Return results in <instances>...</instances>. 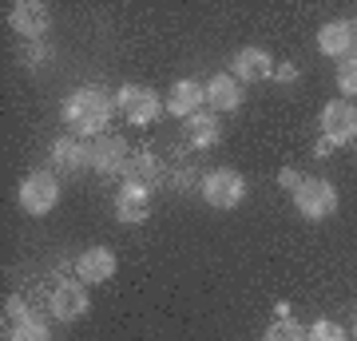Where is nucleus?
I'll return each mask as SVG.
<instances>
[{
  "label": "nucleus",
  "mask_w": 357,
  "mask_h": 341,
  "mask_svg": "<svg viewBox=\"0 0 357 341\" xmlns=\"http://www.w3.org/2000/svg\"><path fill=\"white\" fill-rule=\"evenodd\" d=\"M112 107L115 103L107 100L100 88H79V91H72V96L64 100V119H68V127H72L76 135L91 139V135H100L103 127H107Z\"/></svg>",
  "instance_id": "f257e3e1"
},
{
  "label": "nucleus",
  "mask_w": 357,
  "mask_h": 341,
  "mask_svg": "<svg viewBox=\"0 0 357 341\" xmlns=\"http://www.w3.org/2000/svg\"><path fill=\"white\" fill-rule=\"evenodd\" d=\"M203 199L218 211H234L246 199V179L238 171H230V167H215V171L203 175Z\"/></svg>",
  "instance_id": "f03ea898"
},
{
  "label": "nucleus",
  "mask_w": 357,
  "mask_h": 341,
  "mask_svg": "<svg viewBox=\"0 0 357 341\" xmlns=\"http://www.w3.org/2000/svg\"><path fill=\"white\" fill-rule=\"evenodd\" d=\"M294 202L310 222H321L337 211V190H333L330 179H302V187L294 190Z\"/></svg>",
  "instance_id": "7ed1b4c3"
},
{
  "label": "nucleus",
  "mask_w": 357,
  "mask_h": 341,
  "mask_svg": "<svg viewBox=\"0 0 357 341\" xmlns=\"http://www.w3.org/2000/svg\"><path fill=\"white\" fill-rule=\"evenodd\" d=\"M60 202V183H56V175L52 171H32V175H24V183H20V206H24V215H48L52 206Z\"/></svg>",
  "instance_id": "20e7f679"
},
{
  "label": "nucleus",
  "mask_w": 357,
  "mask_h": 341,
  "mask_svg": "<svg viewBox=\"0 0 357 341\" xmlns=\"http://www.w3.org/2000/svg\"><path fill=\"white\" fill-rule=\"evenodd\" d=\"M115 107L123 112V119H131V123L143 127V123H151V119H159L163 100H159L151 88H143V84H123L119 96H115Z\"/></svg>",
  "instance_id": "39448f33"
},
{
  "label": "nucleus",
  "mask_w": 357,
  "mask_h": 341,
  "mask_svg": "<svg viewBox=\"0 0 357 341\" xmlns=\"http://www.w3.org/2000/svg\"><path fill=\"white\" fill-rule=\"evenodd\" d=\"M321 139H330L333 147L357 139V107L349 100H330L321 107Z\"/></svg>",
  "instance_id": "423d86ee"
},
{
  "label": "nucleus",
  "mask_w": 357,
  "mask_h": 341,
  "mask_svg": "<svg viewBox=\"0 0 357 341\" xmlns=\"http://www.w3.org/2000/svg\"><path fill=\"white\" fill-rule=\"evenodd\" d=\"M128 159H131V151L119 135H103V139L88 143V167H96L100 175H123Z\"/></svg>",
  "instance_id": "0eeeda50"
},
{
  "label": "nucleus",
  "mask_w": 357,
  "mask_h": 341,
  "mask_svg": "<svg viewBox=\"0 0 357 341\" xmlns=\"http://www.w3.org/2000/svg\"><path fill=\"white\" fill-rule=\"evenodd\" d=\"M115 270H119V262H115V254L107 246H91L76 258V278L84 286H103L107 278H115Z\"/></svg>",
  "instance_id": "6e6552de"
},
{
  "label": "nucleus",
  "mask_w": 357,
  "mask_h": 341,
  "mask_svg": "<svg viewBox=\"0 0 357 341\" xmlns=\"http://www.w3.org/2000/svg\"><path fill=\"white\" fill-rule=\"evenodd\" d=\"M52 314L60 317V321H76L91 310V298L84 290V282H60L56 290H52Z\"/></svg>",
  "instance_id": "1a4fd4ad"
},
{
  "label": "nucleus",
  "mask_w": 357,
  "mask_h": 341,
  "mask_svg": "<svg viewBox=\"0 0 357 341\" xmlns=\"http://www.w3.org/2000/svg\"><path fill=\"white\" fill-rule=\"evenodd\" d=\"M115 218L119 222H147L151 218V190L135 187V183H123L119 195H115Z\"/></svg>",
  "instance_id": "9d476101"
},
{
  "label": "nucleus",
  "mask_w": 357,
  "mask_h": 341,
  "mask_svg": "<svg viewBox=\"0 0 357 341\" xmlns=\"http://www.w3.org/2000/svg\"><path fill=\"white\" fill-rule=\"evenodd\" d=\"M48 4H40V0H20V4H13V13H8V24L20 32V36H44L48 32Z\"/></svg>",
  "instance_id": "9b49d317"
},
{
  "label": "nucleus",
  "mask_w": 357,
  "mask_h": 341,
  "mask_svg": "<svg viewBox=\"0 0 357 341\" xmlns=\"http://www.w3.org/2000/svg\"><path fill=\"white\" fill-rule=\"evenodd\" d=\"M203 103H206V84H199V79H178L175 88H171L167 112L178 115V119H191V115L203 112Z\"/></svg>",
  "instance_id": "f8f14e48"
},
{
  "label": "nucleus",
  "mask_w": 357,
  "mask_h": 341,
  "mask_svg": "<svg viewBox=\"0 0 357 341\" xmlns=\"http://www.w3.org/2000/svg\"><path fill=\"white\" fill-rule=\"evenodd\" d=\"M274 76V60H270V52L262 48H243L234 56V79L238 84H262V79Z\"/></svg>",
  "instance_id": "ddd939ff"
},
{
  "label": "nucleus",
  "mask_w": 357,
  "mask_h": 341,
  "mask_svg": "<svg viewBox=\"0 0 357 341\" xmlns=\"http://www.w3.org/2000/svg\"><path fill=\"white\" fill-rule=\"evenodd\" d=\"M206 103H211L215 112H234V107L243 103V84L230 76V72H218V76H211V84H206Z\"/></svg>",
  "instance_id": "4468645a"
},
{
  "label": "nucleus",
  "mask_w": 357,
  "mask_h": 341,
  "mask_svg": "<svg viewBox=\"0 0 357 341\" xmlns=\"http://www.w3.org/2000/svg\"><path fill=\"white\" fill-rule=\"evenodd\" d=\"M318 48L326 52V56H349V48H354V24L349 20H330V24H321L318 32Z\"/></svg>",
  "instance_id": "2eb2a0df"
},
{
  "label": "nucleus",
  "mask_w": 357,
  "mask_h": 341,
  "mask_svg": "<svg viewBox=\"0 0 357 341\" xmlns=\"http://www.w3.org/2000/svg\"><path fill=\"white\" fill-rule=\"evenodd\" d=\"M159 175H163V163L151 151H135L128 159V167H123V183H135V187H147V190H151V183Z\"/></svg>",
  "instance_id": "dca6fc26"
},
{
  "label": "nucleus",
  "mask_w": 357,
  "mask_h": 341,
  "mask_svg": "<svg viewBox=\"0 0 357 341\" xmlns=\"http://www.w3.org/2000/svg\"><path fill=\"white\" fill-rule=\"evenodd\" d=\"M187 139H191V147L206 151V147H215V143L222 139V127H218L215 115L199 112V115H191V119H187Z\"/></svg>",
  "instance_id": "f3484780"
},
{
  "label": "nucleus",
  "mask_w": 357,
  "mask_h": 341,
  "mask_svg": "<svg viewBox=\"0 0 357 341\" xmlns=\"http://www.w3.org/2000/svg\"><path fill=\"white\" fill-rule=\"evenodd\" d=\"M52 163L60 167V171H76V167H88V143L56 139V143H52Z\"/></svg>",
  "instance_id": "a211bd4d"
},
{
  "label": "nucleus",
  "mask_w": 357,
  "mask_h": 341,
  "mask_svg": "<svg viewBox=\"0 0 357 341\" xmlns=\"http://www.w3.org/2000/svg\"><path fill=\"white\" fill-rule=\"evenodd\" d=\"M262 341H306V329L298 326L294 317H278V321L266 329V338Z\"/></svg>",
  "instance_id": "6ab92c4d"
},
{
  "label": "nucleus",
  "mask_w": 357,
  "mask_h": 341,
  "mask_svg": "<svg viewBox=\"0 0 357 341\" xmlns=\"http://www.w3.org/2000/svg\"><path fill=\"white\" fill-rule=\"evenodd\" d=\"M8 341H52V338H48V326H44L40 317H32V321H20V326L8 333Z\"/></svg>",
  "instance_id": "aec40b11"
},
{
  "label": "nucleus",
  "mask_w": 357,
  "mask_h": 341,
  "mask_svg": "<svg viewBox=\"0 0 357 341\" xmlns=\"http://www.w3.org/2000/svg\"><path fill=\"white\" fill-rule=\"evenodd\" d=\"M337 88L345 91V100L357 96V56H345L342 68H337Z\"/></svg>",
  "instance_id": "412c9836"
},
{
  "label": "nucleus",
  "mask_w": 357,
  "mask_h": 341,
  "mask_svg": "<svg viewBox=\"0 0 357 341\" xmlns=\"http://www.w3.org/2000/svg\"><path fill=\"white\" fill-rule=\"evenodd\" d=\"M306 341H345V329L337 321H314L306 329Z\"/></svg>",
  "instance_id": "4be33fe9"
},
{
  "label": "nucleus",
  "mask_w": 357,
  "mask_h": 341,
  "mask_svg": "<svg viewBox=\"0 0 357 341\" xmlns=\"http://www.w3.org/2000/svg\"><path fill=\"white\" fill-rule=\"evenodd\" d=\"M4 314L13 317L16 326H20V321H32V314H28V305H24V298H8V302H4Z\"/></svg>",
  "instance_id": "5701e85b"
},
{
  "label": "nucleus",
  "mask_w": 357,
  "mask_h": 341,
  "mask_svg": "<svg viewBox=\"0 0 357 341\" xmlns=\"http://www.w3.org/2000/svg\"><path fill=\"white\" fill-rule=\"evenodd\" d=\"M302 179H306V175H302V171H294V167H282V171H278V183L286 190H298V187H302Z\"/></svg>",
  "instance_id": "b1692460"
},
{
  "label": "nucleus",
  "mask_w": 357,
  "mask_h": 341,
  "mask_svg": "<svg viewBox=\"0 0 357 341\" xmlns=\"http://www.w3.org/2000/svg\"><path fill=\"white\" fill-rule=\"evenodd\" d=\"M274 79H282V84H294V79H298V68H294V63H278V68H274Z\"/></svg>",
  "instance_id": "393cba45"
},
{
  "label": "nucleus",
  "mask_w": 357,
  "mask_h": 341,
  "mask_svg": "<svg viewBox=\"0 0 357 341\" xmlns=\"http://www.w3.org/2000/svg\"><path fill=\"white\" fill-rule=\"evenodd\" d=\"M330 151H333V143H330V139H318V147H314V155H321V159H326Z\"/></svg>",
  "instance_id": "a878e982"
},
{
  "label": "nucleus",
  "mask_w": 357,
  "mask_h": 341,
  "mask_svg": "<svg viewBox=\"0 0 357 341\" xmlns=\"http://www.w3.org/2000/svg\"><path fill=\"white\" fill-rule=\"evenodd\" d=\"M354 338H357V326H354Z\"/></svg>",
  "instance_id": "bb28decb"
}]
</instances>
